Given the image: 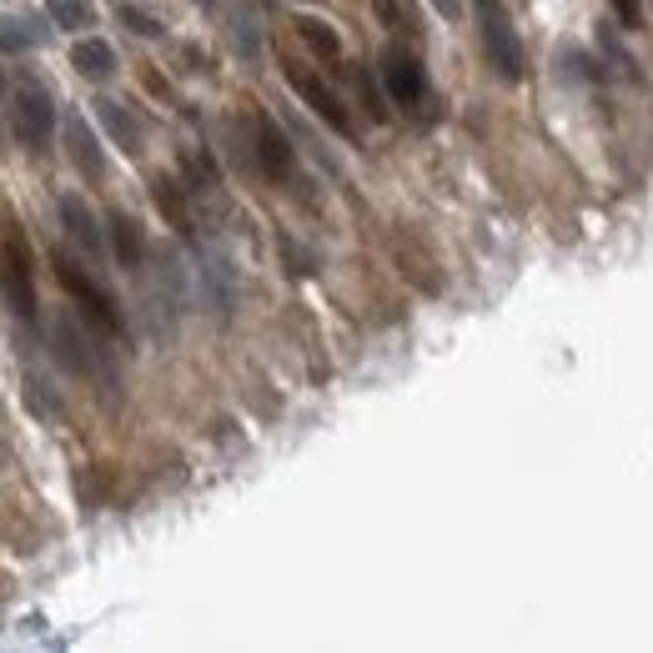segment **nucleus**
Wrapping results in <instances>:
<instances>
[{
	"label": "nucleus",
	"mask_w": 653,
	"mask_h": 653,
	"mask_svg": "<svg viewBox=\"0 0 653 653\" xmlns=\"http://www.w3.org/2000/svg\"><path fill=\"white\" fill-rule=\"evenodd\" d=\"M0 297L25 327H36V267H31V241L11 206H0Z\"/></svg>",
	"instance_id": "nucleus-1"
},
{
	"label": "nucleus",
	"mask_w": 653,
	"mask_h": 653,
	"mask_svg": "<svg viewBox=\"0 0 653 653\" xmlns=\"http://www.w3.org/2000/svg\"><path fill=\"white\" fill-rule=\"evenodd\" d=\"M5 116H11L15 142L41 151V146L50 142V131H56V101H50V91L36 81V76H15L11 111H5Z\"/></svg>",
	"instance_id": "nucleus-2"
},
{
	"label": "nucleus",
	"mask_w": 653,
	"mask_h": 653,
	"mask_svg": "<svg viewBox=\"0 0 653 653\" xmlns=\"http://www.w3.org/2000/svg\"><path fill=\"white\" fill-rule=\"evenodd\" d=\"M382 86H387L392 106H403L407 116H428V106H432L428 71H423V60H417L407 46H387V50H382Z\"/></svg>",
	"instance_id": "nucleus-3"
},
{
	"label": "nucleus",
	"mask_w": 653,
	"mask_h": 653,
	"mask_svg": "<svg viewBox=\"0 0 653 653\" xmlns=\"http://www.w3.org/2000/svg\"><path fill=\"white\" fill-rule=\"evenodd\" d=\"M477 5V31H483V50L493 60V71L503 81H518L522 76V41L513 31L508 11H503V0H473Z\"/></svg>",
	"instance_id": "nucleus-4"
},
{
	"label": "nucleus",
	"mask_w": 653,
	"mask_h": 653,
	"mask_svg": "<svg viewBox=\"0 0 653 653\" xmlns=\"http://www.w3.org/2000/svg\"><path fill=\"white\" fill-rule=\"evenodd\" d=\"M50 272H56V282L71 292L76 307H81L86 317L101 327V333H106V337H121V312H116V302H111L106 292L95 286V277H86L81 267L66 257V251H50Z\"/></svg>",
	"instance_id": "nucleus-5"
},
{
	"label": "nucleus",
	"mask_w": 653,
	"mask_h": 653,
	"mask_svg": "<svg viewBox=\"0 0 653 653\" xmlns=\"http://www.w3.org/2000/svg\"><path fill=\"white\" fill-rule=\"evenodd\" d=\"M50 342H56V362L66 372H76V378H86V382H106V387H116V372L101 362V352L91 347V337H86L71 317H60L56 327H50Z\"/></svg>",
	"instance_id": "nucleus-6"
},
{
	"label": "nucleus",
	"mask_w": 653,
	"mask_h": 653,
	"mask_svg": "<svg viewBox=\"0 0 653 653\" xmlns=\"http://www.w3.org/2000/svg\"><path fill=\"white\" fill-rule=\"evenodd\" d=\"M286 86H292V91H297L302 101H307V106L337 131V136H352V116H347L342 95H337L327 81H317L312 71H302V66H292V60H286Z\"/></svg>",
	"instance_id": "nucleus-7"
},
{
	"label": "nucleus",
	"mask_w": 653,
	"mask_h": 653,
	"mask_svg": "<svg viewBox=\"0 0 653 653\" xmlns=\"http://www.w3.org/2000/svg\"><path fill=\"white\" fill-rule=\"evenodd\" d=\"M251 146H257L261 177L292 181V171H297V151H292V142L282 136V126H277L272 116H261V111H257V121H251Z\"/></svg>",
	"instance_id": "nucleus-8"
},
{
	"label": "nucleus",
	"mask_w": 653,
	"mask_h": 653,
	"mask_svg": "<svg viewBox=\"0 0 653 653\" xmlns=\"http://www.w3.org/2000/svg\"><path fill=\"white\" fill-rule=\"evenodd\" d=\"M66 156L86 181H106V156H101V142L91 136L86 116H66Z\"/></svg>",
	"instance_id": "nucleus-9"
},
{
	"label": "nucleus",
	"mask_w": 653,
	"mask_h": 653,
	"mask_svg": "<svg viewBox=\"0 0 653 653\" xmlns=\"http://www.w3.org/2000/svg\"><path fill=\"white\" fill-rule=\"evenodd\" d=\"M392 257H397V267H403V277L417 286V292H428V297H438L442 292V272H438V261L428 257L423 247H413V237H392Z\"/></svg>",
	"instance_id": "nucleus-10"
},
{
	"label": "nucleus",
	"mask_w": 653,
	"mask_h": 653,
	"mask_svg": "<svg viewBox=\"0 0 653 653\" xmlns=\"http://www.w3.org/2000/svg\"><path fill=\"white\" fill-rule=\"evenodd\" d=\"M95 121H101V131L111 136V146H121L126 156H142V142H146V131H142V121L131 116L121 101H111V95H101L95 101Z\"/></svg>",
	"instance_id": "nucleus-11"
},
{
	"label": "nucleus",
	"mask_w": 653,
	"mask_h": 653,
	"mask_svg": "<svg viewBox=\"0 0 653 653\" xmlns=\"http://www.w3.org/2000/svg\"><path fill=\"white\" fill-rule=\"evenodd\" d=\"M56 212H60V226H66V237L76 241L81 251H91V257H101L106 251V241H101V226H95V216H91V206L81 202V196H60L56 202Z\"/></svg>",
	"instance_id": "nucleus-12"
},
{
	"label": "nucleus",
	"mask_w": 653,
	"mask_h": 653,
	"mask_svg": "<svg viewBox=\"0 0 653 653\" xmlns=\"http://www.w3.org/2000/svg\"><path fill=\"white\" fill-rule=\"evenodd\" d=\"M106 226H111V241H116V261H121V267H142V261H146L142 222H136V216H126V212H111Z\"/></svg>",
	"instance_id": "nucleus-13"
},
{
	"label": "nucleus",
	"mask_w": 653,
	"mask_h": 653,
	"mask_svg": "<svg viewBox=\"0 0 653 653\" xmlns=\"http://www.w3.org/2000/svg\"><path fill=\"white\" fill-rule=\"evenodd\" d=\"M71 66L86 81H111V76H116V50H111L106 41H76Z\"/></svg>",
	"instance_id": "nucleus-14"
},
{
	"label": "nucleus",
	"mask_w": 653,
	"mask_h": 653,
	"mask_svg": "<svg viewBox=\"0 0 653 653\" xmlns=\"http://www.w3.org/2000/svg\"><path fill=\"white\" fill-rule=\"evenodd\" d=\"M297 36L307 41V50L317 60H333V66L342 60V36L327 21H317V15H297Z\"/></svg>",
	"instance_id": "nucleus-15"
},
{
	"label": "nucleus",
	"mask_w": 653,
	"mask_h": 653,
	"mask_svg": "<svg viewBox=\"0 0 653 653\" xmlns=\"http://www.w3.org/2000/svg\"><path fill=\"white\" fill-rule=\"evenodd\" d=\"M46 25H36V21H0V50L5 56H21V50H36V46H46Z\"/></svg>",
	"instance_id": "nucleus-16"
},
{
	"label": "nucleus",
	"mask_w": 653,
	"mask_h": 653,
	"mask_svg": "<svg viewBox=\"0 0 653 653\" xmlns=\"http://www.w3.org/2000/svg\"><path fill=\"white\" fill-rule=\"evenodd\" d=\"M46 15L56 31H91L95 25V5L91 0H46Z\"/></svg>",
	"instance_id": "nucleus-17"
},
{
	"label": "nucleus",
	"mask_w": 653,
	"mask_h": 653,
	"mask_svg": "<svg viewBox=\"0 0 653 653\" xmlns=\"http://www.w3.org/2000/svg\"><path fill=\"white\" fill-rule=\"evenodd\" d=\"M151 191H156V206H161V212H167V222L177 226V232H191V212H187V202H181L177 181L156 177V181H151Z\"/></svg>",
	"instance_id": "nucleus-18"
},
{
	"label": "nucleus",
	"mask_w": 653,
	"mask_h": 653,
	"mask_svg": "<svg viewBox=\"0 0 653 653\" xmlns=\"http://www.w3.org/2000/svg\"><path fill=\"white\" fill-rule=\"evenodd\" d=\"M232 41H237V56H241V60H257V56H261L257 15H251V11H237V21H232Z\"/></svg>",
	"instance_id": "nucleus-19"
},
{
	"label": "nucleus",
	"mask_w": 653,
	"mask_h": 653,
	"mask_svg": "<svg viewBox=\"0 0 653 653\" xmlns=\"http://www.w3.org/2000/svg\"><path fill=\"white\" fill-rule=\"evenodd\" d=\"M25 403L36 407L41 417H60V413H66V407H60V397H50V392H46V382H41L36 372L25 378Z\"/></svg>",
	"instance_id": "nucleus-20"
},
{
	"label": "nucleus",
	"mask_w": 653,
	"mask_h": 653,
	"mask_svg": "<svg viewBox=\"0 0 653 653\" xmlns=\"http://www.w3.org/2000/svg\"><path fill=\"white\" fill-rule=\"evenodd\" d=\"M121 25H126L131 36H146V41L161 36V21L151 11H136V5H121Z\"/></svg>",
	"instance_id": "nucleus-21"
},
{
	"label": "nucleus",
	"mask_w": 653,
	"mask_h": 653,
	"mask_svg": "<svg viewBox=\"0 0 653 653\" xmlns=\"http://www.w3.org/2000/svg\"><path fill=\"white\" fill-rule=\"evenodd\" d=\"M357 91H362V106H368V116H372V121H387V101H382V91L372 86V76H368V71H357Z\"/></svg>",
	"instance_id": "nucleus-22"
},
{
	"label": "nucleus",
	"mask_w": 653,
	"mask_h": 653,
	"mask_svg": "<svg viewBox=\"0 0 653 653\" xmlns=\"http://www.w3.org/2000/svg\"><path fill=\"white\" fill-rule=\"evenodd\" d=\"M372 15H378V25H387V31H407L403 0H372Z\"/></svg>",
	"instance_id": "nucleus-23"
},
{
	"label": "nucleus",
	"mask_w": 653,
	"mask_h": 653,
	"mask_svg": "<svg viewBox=\"0 0 653 653\" xmlns=\"http://www.w3.org/2000/svg\"><path fill=\"white\" fill-rule=\"evenodd\" d=\"M282 257H286V272H292V277H307V272H317V267H312V257H307V251H302L292 237H282Z\"/></svg>",
	"instance_id": "nucleus-24"
},
{
	"label": "nucleus",
	"mask_w": 653,
	"mask_h": 653,
	"mask_svg": "<svg viewBox=\"0 0 653 653\" xmlns=\"http://www.w3.org/2000/svg\"><path fill=\"white\" fill-rule=\"evenodd\" d=\"M613 11H618V21H623V25H639V0H613Z\"/></svg>",
	"instance_id": "nucleus-25"
},
{
	"label": "nucleus",
	"mask_w": 653,
	"mask_h": 653,
	"mask_svg": "<svg viewBox=\"0 0 653 653\" xmlns=\"http://www.w3.org/2000/svg\"><path fill=\"white\" fill-rule=\"evenodd\" d=\"M432 5H438L442 21H458V15H463V0H432Z\"/></svg>",
	"instance_id": "nucleus-26"
},
{
	"label": "nucleus",
	"mask_w": 653,
	"mask_h": 653,
	"mask_svg": "<svg viewBox=\"0 0 653 653\" xmlns=\"http://www.w3.org/2000/svg\"><path fill=\"white\" fill-rule=\"evenodd\" d=\"M0 95H5V76H0ZM0 151H5V146H0Z\"/></svg>",
	"instance_id": "nucleus-27"
},
{
	"label": "nucleus",
	"mask_w": 653,
	"mask_h": 653,
	"mask_svg": "<svg viewBox=\"0 0 653 653\" xmlns=\"http://www.w3.org/2000/svg\"><path fill=\"white\" fill-rule=\"evenodd\" d=\"M202 5H216V0H202Z\"/></svg>",
	"instance_id": "nucleus-28"
}]
</instances>
